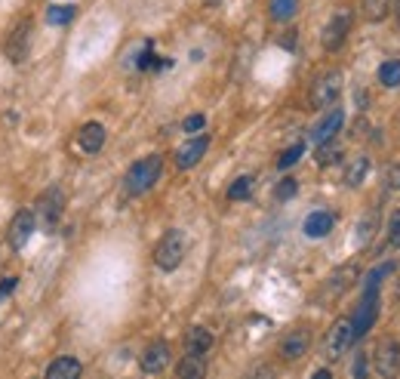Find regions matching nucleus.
Returning <instances> with one entry per match:
<instances>
[{
    "mask_svg": "<svg viewBox=\"0 0 400 379\" xmlns=\"http://www.w3.org/2000/svg\"><path fill=\"white\" fill-rule=\"evenodd\" d=\"M338 161H342V145H338L336 139L317 145V164L320 167H332V164H338Z\"/></svg>",
    "mask_w": 400,
    "mask_h": 379,
    "instance_id": "22",
    "label": "nucleus"
},
{
    "mask_svg": "<svg viewBox=\"0 0 400 379\" xmlns=\"http://www.w3.org/2000/svg\"><path fill=\"white\" fill-rule=\"evenodd\" d=\"M28 47H31V22H22V25L10 34V40H6V56H10V62H22V59L28 56Z\"/></svg>",
    "mask_w": 400,
    "mask_h": 379,
    "instance_id": "13",
    "label": "nucleus"
},
{
    "mask_svg": "<svg viewBox=\"0 0 400 379\" xmlns=\"http://www.w3.org/2000/svg\"><path fill=\"white\" fill-rule=\"evenodd\" d=\"M348 31H351V13L348 10H338V13L323 25V34H320L323 50L326 53H338L342 50V44H345V38H348Z\"/></svg>",
    "mask_w": 400,
    "mask_h": 379,
    "instance_id": "8",
    "label": "nucleus"
},
{
    "mask_svg": "<svg viewBox=\"0 0 400 379\" xmlns=\"http://www.w3.org/2000/svg\"><path fill=\"white\" fill-rule=\"evenodd\" d=\"M373 367L382 379H397L400 376V342L394 339H382L375 345L373 354Z\"/></svg>",
    "mask_w": 400,
    "mask_h": 379,
    "instance_id": "5",
    "label": "nucleus"
},
{
    "mask_svg": "<svg viewBox=\"0 0 400 379\" xmlns=\"http://www.w3.org/2000/svg\"><path fill=\"white\" fill-rule=\"evenodd\" d=\"M62 210H65V192H62L59 185L46 188V192L40 194V200H37V222L46 231H55V225H59V219H62Z\"/></svg>",
    "mask_w": 400,
    "mask_h": 379,
    "instance_id": "3",
    "label": "nucleus"
},
{
    "mask_svg": "<svg viewBox=\"0 0 400 379\" xmlns=\"http://www.w3.org/2000/svg\"><path fill=\"white\" fill-rule=\"evenodd\" d=\"M37 228V216L31 210H18L16 216H12L10 222V247L12 250H22L25 244H28V237L34 235Z\"/></svg>",
    "mask_w": 400,
    "mask_h": 379,
    "instance_id": "9",
    "label": "nucleus"
},
{
    "mask_svg": "<svg viewBox=\"0 0 400 379\" xmlns=\"http://www.w3.org/2000/svg\"><path fill=\"white\" fill-rule=\"evenodd\" d=\"M295 10H299V0H268V13H271V19H277V22L293 19Z\"/></svg>",
    "mask_w": 400,
    "mask_h": 379,
    "instance_id": "24",
    "label": "nucleus"
},
{
    "mask_svg": "<svg viewBox=\"0 0 400 379\" xmlns=\"http://www.w3.org/2000/svg\"><path fill=\"white\" fill-rule=\"evenodd\" d=\"M203 124H206V118L203 114H191V118H185V133H200L203 130Z\"/></svg>",
    "mask_w": 400,
    "mask_h": 379,
    "instance_id": "33",
    "label": "nucleus"
},
{
    "mask_svg": "<svg viewBox=\"0 0 400 379\" xmlns=\"http://www.w3.org/2000/svg\"><path fill=\"white\" fill-rule=\"evenodd\" d=\"M342 71H326L311 87V108H330L342 96Z\"/></svg>",
    "mask_w": 400,
    "mask_h": 379,
    "instance_id": "4",
    "label": "nucleus"
},
{
    "mask_svg": "<svg viewBox=\"0 0 400 379\" xmlns=\"http://www.w3.org/2000/svg\"><path fill=\"white\" fill-rule=\"evenodd\" d=\"M366 173H369V157H366V155L354 157V161L345 167V185H348V188H357L363 179H366Z\"/></svg>",
    "mask_w": 400,
    "mask_h": 379,
    "instance_id": "21",
    "label": "nucleus"
},
{
    "mask_svg": "<svg viewBox=\"0 0 400 379\" xmlns=\"http://www.w3.org/2000/svg\"><path fill=\"white\" fill-rule=\"evenodd\" d=\"M311 379H332V373H330V370H317Z\"/></svg>",
    "mask_w": 400,
    "mask_h": 379,
    "instance_id": "37",
    "label": "nucleus"
},
{
    "mask_svg": "<svg viewBox=\"0 0 400 379\" xmlns=\"http://www.w3.org/2000/svg\"><path fill=\"white\" fill-rule=\"evenodd\" d=\"M394 16H397V25H400V0H394Z\"/></svg>",
    "mask_w": 400,
    "mask_h": 379,
    "instance_id": "38",
    "label": "nucleus"
},
{
    "mask_svg": "<svg viewBox=\"0 0 400 379\" xmlns=\"http://www.w3.org/2000/svg\"><path fill=\"white\" fill-rule=\"evenodd\" d=\"M351 345H354V327H351V317H342V321H336L330 327V333H326L323 352H326V358H342Z\"/></svg>",
    "mask_w": 400,
    "mask_h": 379,
    "instance_id": "7",
    "label": "nucleus"
},
{
    "mask_svg": "<svg viewBox=\"0 0 400 379\" xmlns=\"http://www.w3.org/2000/svg\"><path fill=\"white\" fill-rule=\"evenodd\" d=\"M388 241H391V247L400 250V210L391 216V222H388Z\"/></svg>",
    "mask_w": 400,
    "mask_h": 379,
    "instance_id": "32",
    "label": "nucleus"
},
{
    "mask_svg": "<svg viewBox=\"0 0 400 379\" xmlns=\"http://www.w3.org/2000/svg\"><path fill=\"white\" fill-rule=\"evenodd\" d=\"M311 348V330H305V327H295L293 333H286L283 336V342H280V358L283 361H299L302 354Z\"/></svg>",
    "mask_w": 400,
    "mask_h": 379,
    "instance_id": "10",
    "label": "nucleus"
},
{
    "mask_svg": "<svg viewBox=\"0 0 400 379\" xmlns=\"http://www.w3.org/2000/svg\"><path fill=\"white\" fill-rule=\"evenodd\" d=\"M166 367H170V345H166V342H151V345L145 348V354H142V370H145L148 376H157Z\"/></svg>",
    "mask_w": 400,
    "mask_h": 379,
    "instance_id": "12",
    "label": "nucleus"
},
{
    "mask_svg": "<svg viewBox=\"0 0 400 379\" xmlns=\"http://www.w3.org/2000/svg\"><path fill=\"white\" fill-rule=\"evenodd\" d=\"M385 182L394 188V192H400V164H391V167L385 170Z\"/></svg>",
    "mask_w": 400,
    "mask_h": 379,
    "instance_id": "34",
    "label": "nucleus"
},
{
    "mask_svg": "<svg viewBox=\"0 0 400 379\" xmlns=\"http://www.w3.org/2000/svg\"><path fill=\"white\" fill-rule=\"evenodd\" d=\"M77 145H80V151H83V155H98V151H102V145H105V127L98 124V120H90V124L80 130Z\"/></svg>",
    "mask_w": 400,
    "mask_h": 379,
    "instance_id": "15",
    "label": "nucleus"
},
{
    "mask_svg": "<svg viewBox=\"0 0 400 379\" xmlns=\"http://www.w3.org/2000/svg\"><path fill=\"white\" fill-rule=\"evenodd\" d=\"M176 376L178 379H203L206 376V361H203V354H185L176 367Z\"/></svg>",
    "mask_w": 400,
    "mask_h": 379,
    "instance_id": "19",
    "label": "nucleus"
},
{
    "mask_svg": "<svg viewBox=\"0 0 400 379\" xmlns=\"http://www.w3.org/2000/svg\"><path fill=\"white\" fill-rule=\"evenodd\" d=\"M375 315H379V290H363V299L357 305L354 317H351V327H354V339L366 336L375 324Z\"/></svg>",
    "mask_w": 400,
    "mask_h": 379,
    "instance_id": "6",
    "label": "nucleus"
},
{
    "mask_svg": "<svg viewBox=\"0 0 400 379\" xmlns=\"http://www.w3.org/2000/svg\"><path fill=\"white\" fill-rule=\"evenodd\" d=\"M373 228H375V213L369 210L366 216L360 219V228H357V241H369V237H373Z\"/></svg>",
    "mask_w": 400,
    "mask_h": 379,
    "instance_id": "30",
    "label": "nucleus"
},
{
    "mask_svg": "<svg viewBox=\"0 0 400 379\" xmlns=\"http://www.w3.org/2000/svg\"><path fill=\"white\" fill-rule=\"evenodd\" d=\"M332 225H336V216H332L330 210H314V213H308L302 231H305L308 237H326L332 231Z\"/></svg>",
    "mask_w": 400,
    "mask_h": 379,
    "instance_id": "16",
    "label": "nucleus"
},
{
    "mask_svg": "<svg viewBox=\"0 0 400 379\" xmlns=\"http://www.w3.org/2000/svg\"><path fill=\"white\" fill-rule=\"evenodd\" d=\"M246 379H277V373H274L271 364H256L250 373H246Z\"/></svg>",
    "mask_w": 400,
    "mask_h": 379,
    "instance_id": "31",
    "label": "nucleus"
},
{
    "mask_svg": "<svg viewBox=\"0 0 400 379\" xmlns=\"http://www.w3.org/2000/svg\"><path fill=\"white\" fill-rule=\"evenodd\" d=\"M366 354H363V352H357V358H354V379H366Z\"/></svg>",
    "mask_w": 400,
    "mask_h": 379,
    "instance_id": "35",
    "label": "nucleus"
},
{
    "mask_svg": "<svg viewBox=\"0 0 400 379\" xmlns=\"http://www.w3.org/2000/svg\"><path fill=\"white\" fill-rule=\"evenodd\" d=\"M206 148H209V136L188 139V142H185L182 148L176 151V167H178V170H191V167H197V164L203 161V155H206Z\"/></svg>",
    "mask_w": 400,
    "mask_h": 379,
    "instance_id": "11",
    "label": "nucleus"
},
{
    "mask_svg": "<svg viewBox=\"0 0 400 379\" xmlns=\"http://www.w3.org/2000/svg\"><path fill=\"white\" fill-rule=\"evenodd\" d=\"M213 333H209L206 327H191L188 333H185V352L188 354H206L209 348H213Z\"/></svg>",
    "mask_w": 400,
    "mask_h": 379,
    "instance_id": "18",
    "label": "nucleus"
},
{
    "mask_svg": "<svg viewBox=\"0 0 400 379\" xmlns=\"http://www.w3.org/2000/svg\"><path fill=\"white\" fill-rule=\"evenodd\" d=\"M360 13L366 22H385L391 13V0H360Z\"/></svg>",
    "mask_w": 400,
    "mask_h": 379,
    "instance_id": "20",
    "label": "nucleus"
},
{
    "mask_svg": "<svg viewBox=\"0 0 400 379\" xmlns=\"http://www.w3.org/2000/svg\"><path fill=\"white\" fill-rule=\"evenodd\" d=\"M295 192H299V182H295V179H289V176H286V179H280V182H277L274 198H277V200H289Z\"/></svg>",
    "mask_w": 400,
    "mask_h": 379,
    "instance_id": "29",
    "label": "nucleus"
},
{
    "mask_svg": "<svg viewBox=\"0 0 400 379\" xmlns=\"http://www.w3.org/2000/svg\"><path fill=\"white\" fill-rule=\"evenodd\" d=\"M203 3H206V7H219L222 0H203Z\"/></svg>",
    "mask_w": 400,
    "mask_h": 379,
    "instance_id": "39",
    "label": "nucleus"
},
{
    "mask_svg": "<svg viewBox=\"0 0 400 379\" xmlns=\"http://www.w3.org/2000/svg\"><path fill=\"white\" fill-rule=\"evenodd\" d=\"M160 173H163V157L148 155V157H142V161H135L133 167H129L126 179H123V188H126L129 198H139V194H145L148 188H154V182L160 179Z\"/></svg>",
    "mask_w": 400,
    "mask_h": 379,
    "instance_id": "1",
    "label": "nucleus"
},
{
    "mask_svg": "<svg viewBox=\"0 0 400 379\" xmlns=\"http://www.w3.org/2000/svg\"><path fill=\"white\" fill-rule=\"evenodd\" d=\"M252 185H256V179H252V176H240V179L231 182L228 198H231V200H250L252 198Z\"/></svg>",
    "mask_w": 400,
    "mask_h": 379,
    "instance_id": "25",
    "label": "nucleus"
},
{
    "mask_svg": "<svg viewBox=\"0 0 400 379\" xmlns=\"http://www.w3.org/2000/svg\"><path fill=\"white\" fill-rule=\"evenodd\" d=\"M80 361L71 358V354H62V358H55L53 364L46 367V379H80Z\"/></svg>",
    "mask_w": 400,
    "mask_h": 379,
    "instance_id": "17",
    "label": "nucleus"
},
{
    "mask_svg": "<svg viewBox=\"0 0 400 379\" xmlns=\"http://www.w3.org/2000/svg\"><path fill=\"white\" fill-rule=\"evenodd\" d=\"M16 284H18L16 278H3V280H0V299H6V296H10V293L16 290Z\"/></svg>",
    "mask_w": 400,
    "mask_h": 379,
    "instance_id": "36",
    "label": "nucleus"
},
{
    "mask_svg": "<svg viewBox=\"0 0 400 379\" xmlns=\"http://www.w3.org/2000/svg\"><path fill=\"white\" fill-rule=\"evenodd\" d=\"M342 124H345V112H342V108H332V112L311 130V139L317 145L320 142H330V139H336V133L342 130Z\"/></svg>",
    "mask_w": 400,
    "mask_h": 379,
    "instance_id": "14",
    "label": "nucleus"
},
{
    "mask_svg": "<svg viewBox=\"0 0 400 379\" xmlns=\"http://www.w3.org/2000/svg\"><path fill=\"white\" fill-rule=\"evenodd\" d=\"M185 253H188V237H185V231L170 228L157 241V247H154V262H157L160 272H176V268L182 265Z\"/></svg>",
    "mask_w": 400,
    "mask_h": 379,
    "instance_id": "2",
    "label": "nucleus"
},
{
    "mask_svg": "<svg viewBox=\"0 0 400 379\" xmlns=\"http://www.w3.org/2000/svg\"><path fill=\"white\" fill-rule=\"evenodd\" d=\"M74 16H77V10H74V7H49L46 10V22H49V25H68Z\"/></svg>",
    "mask_w": 400,
    "mask_h": 379,
    "instance_id": "27",
    "label": "nucleus"
},
{
    "mask_svg": "<svg viewBox=\"0 0 400 379\" xmlns=\"http://www.w3.org/2000/svg\"><path fill=\"white\" fill-rule=\"evenodd\" d=\"M302 155H305V145H302V142L289 145V148H286V151H283V155H280V157H277V167H280V170H289V167H293V164H295V161H299V157H302Z\"/></svg>",
    "mask_w": 400,
    "mask_h": 379,
    "instance_id": "28",
    "label": "nucleus"
},
{
    "mask_svg": "<svg viewBox=\"0 0 400 379\" xmlns=\"http://www.w3.org/2000/svg\"><path fill=\"white\" fill-rule=\"evenodd\" d=\"M379 83L382 87H400V59H388L379 65Z\"/></svg>",
    "mask_w": 400,
    "mask_h": 379,
    "instance_id": "23",
    "label": "nucleus"
},
{
    "mask_svg": "<svg viewBox=\"0 0 400 379\" xmlns=\"http://www.w3.org/2000/svg\"><path fill=\"white\" fill-rule=\"evenodd\" d=\"M394 268H397V265H394V262H382L379 268H373V272L366 274V287H363V290H379V284L388 278V274L394 272Z\"/></svg>",
    "mask_w": 400,
    "mask_h": 379,
    "instance_id": "26",
    "label": "nucleus"
}]
</instances>
